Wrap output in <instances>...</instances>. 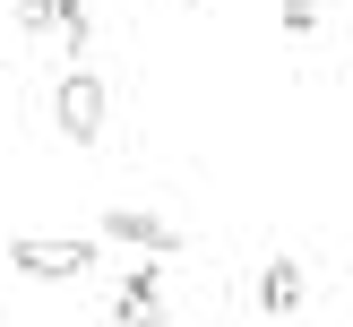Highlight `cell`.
<instances>
[{
  "mask_svg": "<svg viewBox=\"0 0 353 327\" xmlns=\"http://www.w3.org/2000/svg\"><path fill=\"white\" fill-rule=\"evenodd\" d=\"M52 129L78 138V147H95V138H103V78H95L86 61L69 69L61 86H52Z\"/></svg>",
  "mask_w": 353,
  "mask_h": 327,
  "instance_id": "obj_2",
  "label": "cell"
},
{
  "mask_svg": "<svg viewBox=\"0 0 353 327\" xmlns=\"http://www.w3.org/2000/svg\"><path fill=\"white\" fill-rule=\"evenodd\" d=\"M17 26H26V34H52V0H17Z\"/></svg>",
  "mask_w": 353,
  "mask_h": 327,
  "instance_id": "obj_8",
  "label": "cell"
},
{
  "mask_svg": "<svg viewBox=\"0 0 353 327\" xmlns=\"http://www.w3.org/2000/svg\"><path fill=\"white\" fill-rule=\"evenodd\" d=\"M9 267L34 275V284H69V275L95 267V250H86L78 233H34V241H9Z\"/></svg>",
  "mask_w": 353,
  "mask_h": 327,
  "instance_id": "obj_1",
  "label": "cell"
},
{
  "mask_svg": "<svg viewBox=\"0 0 353 327\" xmlns=\"http://www.w3.org/2000/svg\"><path fill=\"white\" fill-rule=\"evenodd\" d=\"M112 327H164V258H138V267L121 275Z\"/></svg>",
  "mask_w": 353,
  "mask_h": 327,
  "instance_id": "obj_3",
  "label": "cell"
},
{
  "mask_svg": "<svg viewBox=\"0 0 353 327\" xmlns=\"http://www.w3.org/2000/svg\"><path fill=\"white\" fill-rule=\"evenodd\" d=\"M285 34H319V0H285Z\"/></svg>",
  "mask_w": 353,
  "mask_h": 327,
  "instance_id": "obj_7",
  "label": "cell"
},
{
  "mask_svg": "<svg viewBox=\"0 0 353 327\" xmlns=\"http://www.w3.org/2000/svg\"><path fill=\"white\" fill-rule=\"evenodd\" d=\"M103 241H130V250H147V258L181 250V233H172L164 215H147V207H112V215H103Z\"/></svg>",
  "mask_w": 353,
  "mask_h": 327,
  "instance_id": "obj_4",
  "label": "cell"
},
{
  "mask_svg": "<svg viewBox=\"0 0 353 327\" xmlns=\"http://www.w3.org/2000/svg\"><path fill=\"white\" fill-rule=\"evenodd\" d=\"M52 26H61V43H69V69H78V52L95 43V9H86V0H52Z\"/></svg>",
  "mask_w": 353,
  "mask_h": 327,
  "instance_id": "obj_6",
  "label": "cell"
},
{
  "mask_svg": "<svg viewBox=\"0 0 353 327\" xmlns=\"http://www.w3.org/2000/svg\"><path fill=\"white\" fill-rule=\"evenodd\" d=\"M302 293H310V275H302V258H293V250H276L268 267H259V310H268V319H293Z\"/></svg>",
  "mask_w": 353,
  "mask_h": 327,
  "instance_id": "obj_5",
  "label": "cell"
}]
</instances>
